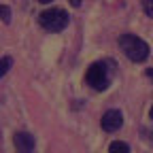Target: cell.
Instances as JSON below:
<instances>
[{
    "instance_id": "obj_8",
    "label": "cell",
    "mask_w": 153,
    "mask_h": 153,
    "mask_svg": "<svg viewBox=\"0 0 153 153\" xmlns=\"http://www.w3.org/2000/svg\"><path fill=\"white\" fill-rule=\"evenodd\" d=\"M0 19H2L4 24H11V9H9V7H4V4L0 7Z\"/></svg>"
},
{
    "instance_id": "obj_10",
    "label": "cell",
    "mask_w": 153,
    "mask_h": 153,
    "mask_svg": "<svg viewBox=\"0 0 153 153\" xmlns=\"http://www.w3.org/2000/svg\"><path fill=\"white\" fill-rule=\"evenodd\" d=\"M70 4L72 7H81V0H70Z\"/></svg>"
},
{
    "instance_id": "obj_6",
    "label": "cell",
    "mask_w": 153,
    "mask_h": 153,
    "mask_svg": "<svg viewBox=\"0 0 153 153\" xmlns=\"http://www.w3.org/2000/svg\"><path fill=\"white\" fill-rule=\"evenodd\" d=\"M108 151H111V153H119V151H121V153H128L130 147H128L126 143H121V140H115V143H111Z\"/></svg>"
},
{
    "instance_id": "obj_5",
    "label": "cell",
    "mask_w": 153,
    "mask_h": 153,
    "mask_svg": "<svg viewBox=\"0 0 153 153\" xmlns=\"http://www.w3.org/2000/svg\"><path fill=\"white\" fill-rule=\"evenodd\" d=\"M13 143H15V147H17L19 151H24V153L32 151V149H34V145H36L34 136H32V134H28V132H15Z\"/></svg>"
},
{
    "instance_id": "obj_3",
    "label": "cell",
    "mask_w": 153,
    "mask_h": 153,
    "mask_svg": "<svg viewBox=\"0 0 153 153\" xmlns=\"http://www.w3.org/2000/svg\"><path fill=\"white\" fill-rule=\"evenodd\" d=\"M85 81H87V85H91L98 91L106 89L108 87V68H106V64H102V62L91 64L85 72Z\"/></svg>"
},
{
    "instance_id": "obj_7",
    "label": "cell",
    "mask_w": 153,
    "mask_h": 153,
    "mask_svg": "<svg viewBox=\"0 0 153 153\" xmlns=\"http://www.w3.org/2000/svg\"><path fill=\"white\" fill-rule=\"evenodd\" d=\"M11 66H13V60H11L9 55H4L2 60H0V79H2V76L9 72V68H11Z\"/></svg>"
},
{
    "instance_id": "obj_2",
    "label": "cell",
    "mask_w": 153,
    "mask_h": 153,
    "mask_svg": "<svg viewBox=\"0 0 153 153\" xmlns=\"http://www.w3.org/2000/svg\"><path fill=\"white\" fill-rule=\"evenodd\" d=\"M38 24L49 32H62L68 26V13L64 9H47L38 15Z\"/></svg>"
},
{
    "instance_id": "obj_9",
    "label": "cell",
    "mask_w": 153,
    "mask_h": 153,
    "mask_svg": "<svg viewBox=\"0 0 153 153\" xmlns=\"http://www.w3.org/2000/svg\"><path fill=\"white\" fill-rule=\"evenodd\" d=\"M143 11L149 17H153V0H143Z\"/></svg>"
},
{
    "instance_id": "obj_1",
    "label": "cell",
    "mask_w": 153,
    "mask_h": 153,
    "mask_svg": "<svg viewBox=\"0 0 153 153\" xmlns=\"http://www.w3.org/2000/svg\"><path fill=\"white\" fill-rule=\"evenodd\" d=\"M119 47L126 53V57H130L132 62H145L149 57V45L143 38H138L136 34H121Z\"/></svg>"
},
{
    "instance_id": "obj_12",
    "label": "cell",
    "mask_w": 153,
    "mask_h": 153,
    "mask_svg": "<svg viewBox=\"0 0 153 153\" xmlns=\"http://www.w3.org/2000/svg\"><path fill=\"white\" fill-rule=\"evenodd\" d=\"M38 2H43V4H49V2H51V0H38Z\"/></svg>"
},
{
    "instance_id": "obj_11",
    "label": "cell",
    "mask_w": 153,
    "mask_h": 153,
    "mask_svg": "<svg viewBox=\"0 0 153 153\" xmlns=\"http://www.w3.org/2000/svg\"><path fill=\"white\" fill-rule=\"evenodd\" d=\"M147 76H151V79H153V68H149V70H147Z\"/></svg>"
},
{
    "instance_id": "obj_13",
    "label": "cell",
    "mask_w": 153,
    "mask_h": 153,
    "mask_svg": "<svg viewBox=\"0 0 153 153\" xmlns=\"http://www.w3.org/2000/svg\"><path fill=\"white\" fill-rule=\"evenodd\" d=\"M149 115H151V119H153V106H151V111H149Z\"/></svg>"
},
{
    "instance_id": "obj_4",
    "label": "cell",
    "mask_w": 153,
    "mask_h": 153,
    "mask_svg": "<svg viewBox=\"0 0 153 153\" xmlns=\"http://www.w3.org/2000/svg\"><path fill=\"white\" fill-rule=\"evenodd\" d=\"M102 130L104 132H115V130H119L121 128V123H123V115L119 113V111H115V108H111V111H106L104 115H102Z\"/></svg>"
}]
</instances>
